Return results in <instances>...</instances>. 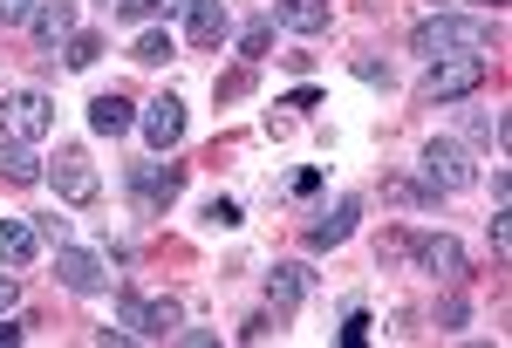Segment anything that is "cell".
<instances>
[{
	"label": "cell",
	"mask_w": 512,
	"mask_h": 348,
	"mask_svg": "<svg viewBox=\"0 0 512 348\" xmlns=\"http://www.w3.org/2000/svg\"><path fill=\"white\" fill-rule=\"evenodd\" d=\"M55 280H62L69 294H103V287H110V260L69 239V246H55Z\"/></svg>",
	"instance_id": "cell-8"
},
{
	"label": "cell",
	"mask_w": 512,
	"mask_h": 348,
	"mask_svg": "<svg viewBox=\"0 0 512 348\" xmlns=\"http://www.w3.org/2000/svg\"><path fill=\"white\" fill-rule=\"evenodd\" d=\"M308 294H315V273H308V260H280V267L267 273V301H274V314H294Z\"/></svg>",
	"instance_id": "cell-13"
},
{
	"label": "cell",
	"mask_w": 512,
	"mask_h": 348,
	"mask_svg": "<svg viewBox=\"0 0 512 348\" xmlns=\"http://www.w3.org/2000/svg\"><path fill=\"white\" fill-rule=\"evenodd\" d=\"M342 342H349V348H362V342H369V308H362V301H355V308H349V321H342Z\"/></svg>",
	"instance_id": "cell-24"
},
{
	"label": "cell",
	"mask_w": 512,
	"mask_h": 348,
	"mask_svg": "<svg viewBox=\"0 0 512 348\" xmlns=\"http://www.w3.org/2000/svg\"><path fill=\"white\" fill-rule=\"evenodd\" d=\"M48 178H55V198H69V205H96V192H103V178H96V164H89L82 151H62V157H55V171H48Z\"/></svg>",
	"instance_id": "cell-11"
},
{
	"label": "cell",
	"mask_w": 512,
	"mask_h": 348,
	"mask_svg": "<svg viewBox=\"0 0 512 348\" xmlns=\"http://www.w3.org/2000/svg\"><path fill=\"white\" fill-rule=\"evenodd\" d=\"M117 321H123V335H130V342H171V335H178V321H185V308H178L171 294H164V301H144V294H130V287H123Z\"/></svg>",
	"instance_id": "cell-3"
},
{
	"label": "cell",
	"mask_w": 512,
	"mask_h": 348,
	"mask_svg": "<svg viewBox=\"0 0 512 348\" xmlns=\"http://www.w3.org/2000/svg\"><path fill=\"white\" fill-rule=\"evenodd\" d=\"M205 219H212V226H239V205H233V198H212Z\"/></svg>",
	"instance_id": "cell-30"
},
{
	"label": "cell",
	"mask_w": 512,
	"mask_h": 348,
	"mask_svg": "<svg viewBox=\"0 0 512 348\" xmlns=\"http://www.w3.org/2000/svg\"><path fill=\"white\" fill-rule=\"evenodd\" d=\"M96 55H103V35H89V28H76L69 48H62V62H69V69H96Z\"/></svg>",
	"instance_id": "cell-21"
},
{
	"label": "cell",
	"mask_w": 512,
	"mask_h": 348,
	"mask_svg": "<svg viewBox=\"0 0 512 348\" xmlns=\"http://www.w3.org/2000/svg\"><path fill=\"white\" fill-rule=\"evenodd\" d=\"M35 14V0H0V28H21Z\"/></svg>",
	"instance_id": "cell-28"
},
{
	"label": "cell",
	"mask_w": 512,
	"mask_h": 348,
	"mask_svg": "<svg viewBox=\"0 0 512 348\" xmlns=\"http://www.w3.org/2000/svg\"><path fill=\"white\" fill-rule=\"evenodd\" d=\"M321 103V89H308V82H301V89H287V96H280V110H315Z\"/></svg>",
	"instance_id": "cell-29"
},
{
	"label": "cell",
	"mask_w": 512,
	"mask_h": 348,
	"mask_svg": "<svg viewBox=\"0 0 512 348\" xmlns=\"http://www.w3.org/2000/svg\"><path fill=\"white\" fill-rule=\"evenodd\" d=\"M28 28H35V41L48 48V55H62V48H69V35H76V0H35Z\"/></svg>",
	"instance_id": "cell-12"
},
{
	"label": "cell",
	"mask_w": 512,
	"mask_h": 348,
	"mask_svg": "<svg viewBox=\"0 0 512 348\" xmlns=\"http://www.w3.org/2000/svg\"><path fill=\"white\" fill-rule=\"evenodd\" d=\"M178 192H185V171L178 164H130V205L144 219H164L178 205Z\"/></svg>",
	"instance_id": "cell-6"
},
{
	"label": "cell",
	"mask_w": 512,
	"mask_h": 348,
	"mask_svg": "<svg viewBox=\"0 0 512 348\" xmlns=\"http://www.w3.org/2000/svg\"><path fill=\"white\" fill-rule=\"evenodd\" d=\"M130 123H137V103H130V96H117V89L89 103V130H96V137H123Z\"/></svg>",
	"instance_id": "cell-17"
},
{
	"label": "cell",
	"mask_w": 512,
	"mask_h": 348,
	"mask_svg": "<svg viewBox=\"0 0 512 348\" xmlns=\"http://www.w3.org/2000/svg\"><path fill=\"white\" fill-rule=\"evenodd\" d=\"M485 89V55H451L424 69V103H465Z\"/></svg>",
	"instance_id": "cell-5"
},
{
	"label": "cell",
	"mask_w": 512,
	"mask_h": 348,
	"mask_svg": "<svg viewBox=\"0 0 512 348\" xmlns=\"http://www.w3.org/2000/svg\"><path fill=\"white\" fill-rule=\"evenodd\" d=\"M117 7V21H151V14H171V7H185V0H110Z\"/></svg>",
	"instance_id": "cell-23"
},
{
	"label": "cell",
	"mask_w": 512,
	"mask_h": 348,
	"mask_svg": "<svg viewBox=\"0 0 512 348\" xmlns=\"http://www.w3.org/2000/svg\"><path fill=\"white\" fill-rule=\"evenodd\" d=\"M130 62L164 69V62H171V35H164V28H144V35H137V48H130Z\"/></svg>",
	"instance_id": "cell-20"
},
{
	"label": "cell",
	"mask_w": 512,
	"mask_h": 348,
	"mask_svg": "<svg viewBox=\"0 0 512 348\" xmlns=\"http://www.w3.org/2000/svg\"><path fill=\"white\" fill-rule=\"evenodd\" d=\"M185 35H192V48H219V41L233 35L226 0H185Z\"/></svg>",
	"instance_id": "cell-14"
},
{
	"label": "cell",
	"mask_w": 512,
	"mask_h": 348,
	"mask_svg": "<svg viewBox=\"0 0 512 348\" xmlns=\"http://www.w3.org/2000/svg\"><path fill=\"white\" fill-rule=\"evenodd\" d=\"M465 137H472V144H492V151H506V116H499V110H472V116H465Z\"/></svg>",
	"instance_id": "cell-19"
},
{
	"label": "cell",
	"mask_w": 512,
	"mask_h": 348,
	"mask_svg": "<svg viewBox=\"0 0 512 348\" xmlns=\"http://www.w3.org/2000/svg\"><path fill=\"white\" fill-rule=\"evenodd\" d=\"M355 76H362V82H376V89H390V62H369V55H355Z\"/></svg>",
	"instance_id": "cell-26"
},
{
	"label": "cell",
	"mask_w": 512,
	"mask_h": 348,
	"mask_svg": "<svg viewBox=\"0 0 512 348\" xmlns=\"http://www.w3.org/2000/svg\"><path fill=\"white\" fill-rule=\"evenodd\" d=\"M355 219H362V198H335L328 212H315L308 232H301V239H308V253H335V246L355 232Z\"/></svg>",
	"instance_id": "cell-10"
},
{
	"label": "cell",
	"mask_w": 512,
	"mask_h": 348,
	"mask_svg": "<svg viewBox=\"0 0 512 348\" xmlns=\"http://www.w3.org/2000/svg\"><path fill=\"white\" fill-rule=\"evenodd\" d=\"M35 232H41V239H55V246H69V219H55V212L35 219Z\"/></svg>",
	"instance_id": "cell-31"
},
{
	"label": "cell",
	"mask_w": 512,
	"mask_h": 348,
	"mask_svg": "<svg viewBox=\"0 0 512 348\" xmlns=\"http://www.w3.org/2000/svg\"><path fill=\"white\" fill-rule=\"evenodd\" d=\"M35 253H41V232L28 226V219H0V267H35Z\"/></svg>",
	"instance_id": "cell-16"
},
{
	"label": "cell",
	"mask_w": 512,
	"mask_h": 348,
	"mask_svg": "<svg viewBox=\"0 0 512 348\" xmlns=\"http://www.w3.org/2000/svg\"><path fill=\"white\" fill-rule=\"evenodd\" d=\"M137 130H144V144H151L158 157L178 151V144H185V103H178L171 89H164V96H151V103L137 110Z\"/></svg>",
	"instance_id": "cell-9"
},
{
	"label": "cell",
	"mask_w": 512,
	"mask_h": 348,
	"mask_svg": "<svg viewBox=\"0 0 512 348\" xmlns=\"http://www.w3.org/2000/svg\"><path fill=\"white\" fill-rule=\"evenodd\" d=\"M0 342H21V321H0Z\"/></svg>",
	"instance_id": "cell-34"
},
{
	"label": "cell",
	"mask_w": 512,
	"mask_h": 348,
	"mask_svg": "<svg viewBox=\"0 0 512 348\" xmlns=\"http://www.w3.org/2000/svg\"><path fill=\"white\" fill-rule=\"evenodd\" d=\"M403 253H410L417 267L431 273V280H444V287H458V280H465V246H458L451 232H417Z\"/></svg>",
	"instance_id": "cell-7"
},
{
	"label": "cell",
	"mask_w": 512,
	"mask_h": 348,
	"mask_svg": "<svg viewBox=\"0 0 512 348\" xmlns=\"http://www.w3.org/2000/svg\"><path fill=\"white\" fill-rule=\"evenodd\" d=\"M492 253H499V260L512 253V212H506V205L492 212Z\"/></svg>",
	"instance_id": "cell-25"
},
{
	"label": "cell",
	"mask_w": 512,
	"mask_h": 348,
	"mask_svg": "<svg viewBox=\"0 0 512 348\" xmlns=\"http://www.w3.org/2000/svg\"><path fill=\"white\" fill-rule=\"evenodd\" d=\"M267 21L287 28V35H321V28H328V0H274Z\"/></svg>",
	"instance_id": "cell-15"
},
{
	"label": "cell",
	"mask_w": 512,
	"mask_h": 348,
	"mask_svg": "<svg viewBox=\"0 0 512 348\" xmlns=\"http://www.w3.org/2000/svg\"><path fill=\"white\" fill-rule=\"evenodd\" d=\"M417 171H424V192L431 198H451V192H472V151L458 144V137H431L424 157H417Z\"/></svg>",
	"instance_id": "cell-2"
},
{
	"label": "cell",
	"mask_w": 512,
	"mask_h": 348,
	"mask_svg": "<svg viewBox=\"0 0 512 348\" xmlns=\"http://www.w3.org/2000/svg\"><path fill=\"white\" fill-rule=\"evenodd\" d=\"M14 294H21V287H14V267H7V273H0V314L14 308Z\"/></svg>",
	"instance_id": "cell-33"
},
{
	"label": "cell",
	"mask_w": 512,
	"mask_h": 348,
	"mask_svg": "<svg viewBox=\"0 0 512 348\" xmlns=\"http://www.w3.org/2000/svg\"><path fill=\"white\" fill-rule=\"evenodd\" d=\"M0 171L14 185H41V151L35 144H0Z\"/></svg>",
	"instance_id": "cell-18"
},
{
	"label": "cell",
	"mask_w": 512,
	"mask_h": 348,
	"mask_svg": "<svg viewBox=\"0 0 512 348\" xmlns=\"http://www.w3.org/2000/svg\"><path fill=\"white\" fill-rule=\"evenodd\" d=\"M267 48H274V21H253L239 35V62H267Z\"/></svg>",
	"instance_id": "cell-22"
},
{
	"label": "cell",
	"mask_w": 512,
	"mask_h": 348,
	"mask_svg": "<svg viewBox=\"0 0 512 348\" xmlns=\"http://www.w3.org/2000/svg\"><path fill=\"white\" fill-rule=\"evenodd\" d=\"M48 123H55V103H48L41 89H14V96L0 103V144H41Z\"/></svg>",
	"instance_id": "cell-4"
},
{
	"label": "cell",
	"mask_w": 512,
	"mask_h": 348,
	"mask_svg": "<svg viewBox=\"0 0 512 348\" xmlns=\"http://www.w3.org/2000/svg\"><path fill=\"white\" fill-rule=\"evenodd\" d=\"M294 198H308V192H321V171H294V185H287Z\"/></svg>",
	"instance_id": "cell-32"
},
{
	"label": "cell",
	"mask_w": 512,
	"mask_h": 348,
	"mask_svg": "<svg viewBox=\"0 0 512 348\" xmlns=\"http://www.w3.org/2000/svg\"><path fill=\"white\" fill-rule=\"evenodd\" d=\"M485 48H492V21H485V14H431V21H417V35H410V55H424V62L485 55Z\"/></svg>",
	"instance_id": "cell-1"
},
{
	"label": "cell",
	"mask_w": 512,
	"mask_h": 348,
	"mask_svg": "<svg viewBox=\"0 0 512 348\" xmlns=\"http://www.w3.org/2000/svg\"><path fill=\"white\" fill-rule=\"evenodd\" d=\"M246 89H253V62H246V69H239V76H226V82H219V103H239V96H246Z\"/></svg>",
	"instance_id": "cell-27"
}]
</instances>
